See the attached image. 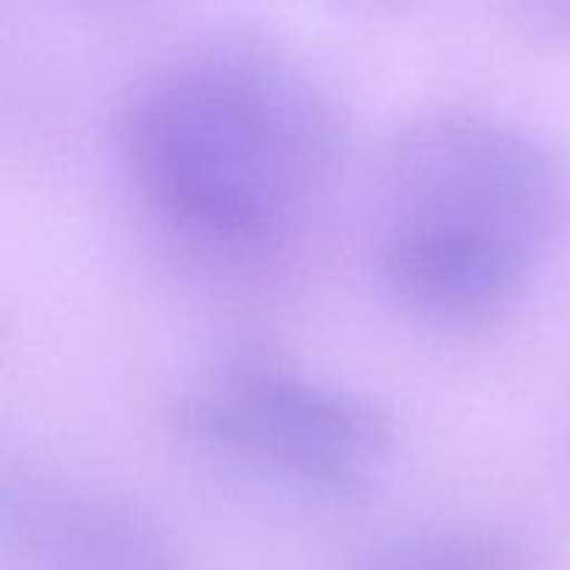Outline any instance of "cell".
Returning <instances> with one entry per match:
<instances>
[{
    "label": "cell",
    "instance_id": "277c9868",
    "mask_svg": "<svg viewBox=\"0 0 570 570\" xmlns=\"http://www.w3.org/2000/svg\"><path fill=\"white\" fill-rule=\"evenodd\" d=\"M0 554L3 570H193L150 507L45 465L3 473Z\"/></svg>",
    "mask_w": 570,
    "mask_h": 570
},
{
    "label": "cell",
    "instance_id": "6da1fadb",
    "mask_svg": "<svg viewBox=\"0 0 570 570\" xmlns=\"http://www.w3.org/2000/svg\"><path fill=\"white\" fill-rule=\"evenodd\" d=\"M345 148L332 83L293 45L254 31L204 37L142 72L115 150L150 226L228 276L282 265L321 215Z\"/></svg>",
    "mask_w": 570,
    "mask_h": 570
},
{
    "label": "cell",
    "instance_id": "7a4b0ae2",
    "mask_svg": "<svg viewBox=\"0 0 570 570\" xmlns=\"http://www.w3.org/2000/svg\"><path fill=\"white\" fill-rule=\"evenodd\" d=\"M570 228V161L546 134L490 106L449 104L390 139L379 184L384 295L434 332L510 315Z\"/></svg>",
    "mask_w": 570,
    "mask_h": 570
},
{
    "label": "cell",
    "instance_id": "3957f363",
    "mask_svg": "<svg viewBox=\"0 0 570 570\" xmlns=\"http://www.w3.org/2000/svg\"><path fill=\"white\" fill-rule=\"evenodd\" d=\"M178 426L215 460L323 501L371 493L399 451L395 417L373 395L265 348L206 365Z\"/></svg>",
    "mask_w": 570,
    "mask_h": 570
},
{
    "label": "cell",
    "instance_id": "5b68a950",
    "mask_svg": "<svg viewBox=\"0 0 570 570\" xmlns=\"http://www.w3.org/2000/svg\"><path fill=\"white\" fill-rule=\"evenodd\" d=\"M356 570H534V557L493 529L440 527L390 540Z\"/></svg>",
    "mask_w": 570,
    "mask_h": 570
},
{
    "label": "cell",
    "instance_id": "8992f818",
    "mask_svg": "<svg viewBox=\"0 0 570 570\" xmlns=\"http://www.w3.org/2000/svg\"><path fill=\"white\" fill-rule=\"evenodd\" d=\"M529 28L540 37L557 39V42H570V0H543V3L523 6Z\"/></svg>",
    "mask_w": 570,
    "mask_h": 570
}]
</instances>
